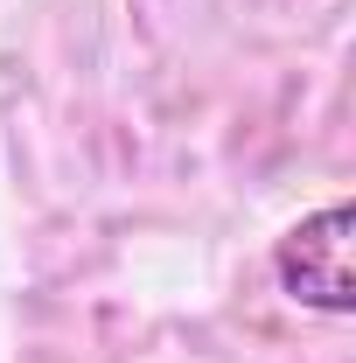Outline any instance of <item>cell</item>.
<instances>
[{
    "label": "cell",
    "mask_w": 356,
    "mask_h": 363,
    "mask_svg": "<svg viewBox=\"0 0 356 363\" xmlns=\"http://www.w3.org/2000/svg\"><path fill=\"white\" fill-rule=\"evenodd\" d=\"M350 203H328L279 238L272 252V272L279 286L301 301V308H321V315H350L356 308V286H350Z\"/></svg>",
    "instance_id": "cell-1"
}]
</instances>
